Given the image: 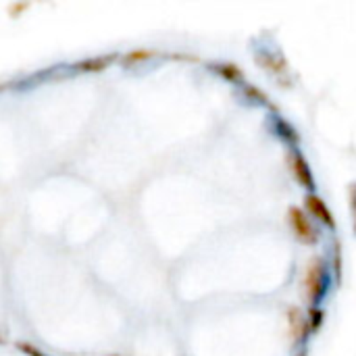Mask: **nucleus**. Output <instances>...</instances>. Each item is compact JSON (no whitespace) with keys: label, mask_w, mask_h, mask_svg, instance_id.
<instances>
[{"label":"nucleus","mask_w":356,"mask_h":356,"mask_svg":"<svg viewBox=\"0 0 356 356\" xmlns=\"http://www.w3.org/2000/svg\"><path fill=\"white\" fill-rule=\"evenodd\" d=\"M332 284H334V275H332L330 263L325 259H321V257L313 259L311 265L307 267L305 282H302L305 298L309 300V305L311 307H321L325 302V298L330 296Z\"/></svg>","instance_id":"nucleus-1"},{"label":"nucleus","mask_w":356,"mask_h":356,"mask_svg":"<svg viewBox=\"0 0 356 356\" xmlns=\"http://www.w3.org/2000/svg\"><path fill=\"white\" fill-rule=\"evenodd\" d=\"M252 54H254V60L267 73H271L275 77H280V75H284L288 71V60H286L284 52L277 46L269 44V40H259V44L252 50Z\"/></svg>","instance_id":"nucleus-2"},{"label":"nucleus","mask_w":356,"mask_h":356,"mask_svg":"<svg viewBox=\"0 0 356 356\" xmlns=\"http://www.w3.org/2000/svg\"><path fill=\"white\" fill-rule=\"evenodd\" d=\"M288 223H290V229H292V234L296 236L298 242H302L307 246H315L319 242V229L311 221L309 213L302 211L300 207H290Z\"/></svg>","instance_id":"nucleus-3"},{"label":"nucleus","mask_w":356,"mask_h":356,"mask_svg":"<svg viewBox=\"0 0 356 356\" xmlns=\"http://www.w3.org/2000/svg\"><path fill=\"white\" fill-rule=\"evenodd\" d=\"M290 169H292L294 179H296L309 194H315L317 181H315V175H313V171H311V165H309V161H307V156L302 154L300 148H290Z\"/></svg>","instance_id":"nucleus-4"},{"label":"nucleus","mask_w":356,"mask_h":356,"mask_svg":"<svg viewBox=\"0 0 356 356\" xmlns=\"http://www.w3.org/2000/svg\"><path fill=\"white\" fill-rule=\"evenodd\" d=\"M267 127H269L271 134H273L275 138H280L288 148H298V144H300V134H298L296 127H294L288 119H284L280 113H271V115L267 117Z\"/></svg>","instance_id":"nucleus-5"},{"label":"nucleus","mask_w":356,"mask_h":356,"mask_svg":"<svg viewBox=\"0 0 356 356\" xmlns=\"http://www.w3.org/2000/svg\"><path fill=\"white\" fill-rule=\"evenodd\" d=\"M305 207H307V213L309 217H315L323 227L327 229H336V219H334V213L330 211V207L325 204V200L317 194H307L305 198Z\"/></svg>","instance_id":"nucleus-6"},{"label":"nucleus","mask_w":356,"mask_h":356,"mask_svg":"<svg viewBox=\"0 0 356 356\" xmlns=\"http://www.w3.org/2000/svg\"><path fill=\"white\" fill-rule=\"evenodd\" d=\"M209 69H211V71H215V73H217L219 77H223L225 81H229V83L238 86V88L246 83L242 69H240L238 65H234V63H211V65H209Z\"/></svg>","instance_id":"nucleus-7"},{"label":"nucleus","mask_w":356,"mask_h":356,"mask_svg":"<svg viewBox=\"0 0 356 356\" xmlns=\"http://www.w3.org/2000/svg\"><path fill=\"white\" fill-rule=\"evenodd\" d=\"M240 98L242 100H248L250 104H254V106H267V108H271V102H269V98L259 90V88H254L252 83H244V86H240Z\"/></svg>","instance_id":"nucleus-8"},{"label":"nucleus","mask_w":356,"mask_h":356,"mask_svg":"<svg viewBox=\"0 0 356 356\" xmlns=\"http://www.w3.org/2000/svg\"><path fill=\"white\" fill-rule=\"evenodd\" d=\"M307 321H309V327H311V334H317L325 321V311L321 307H309V313H307Z\"/></svg>","instance_id":"nucleus-9"},{"label":"nucleus","mask_w":356,"mask_h":356,"mask_svg":"<svg viewBox=\"0 0 356 356\" xmlns=\"http://www.w3.org/2000/svg\"><path fill=\"white\" fill-rule=\"evenodd\" d=\"M332 271H334V280L340 284L342 282V246L338 240H334V261H332Z\"/></svg>","instance_id":"nucleus-10"},{"label":"nucleus","mask_w":356,"mask_h":356,"mask_svg":"<svg viewBox=\"0 0 356 356\" xmlns=\"http://www.w3.org/2000/svg\"><path fill=\"white\" fill-rule=\"evenodd\" d=\"M348 194H350V213H353V227H355V234H356V184H353V186H350Z\"/></svg>","instance_id":"nucleus-11"}]
</instances>
